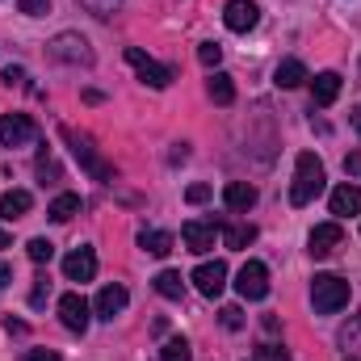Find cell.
Segmentation results:
<instances>
[{
	"mask_svg": "<svg viewBox=\"0 0 361 361\" xmlns=\"http://www.w3.org/2000/svg\"><path fill=\"white\" fill-rule=\"evenodd\" d=\"M63 139L72 143V156L85 164V173H89V177H97V180H114V177H118V173H114V164L97 156V147H92L85 135H76V130H63Z\"/></svg>",
	"mask_w": 361,
	"mask_h": 361,
	"instance_id": "cell-4",
	"label": "cell"
},
{
	"mask_svg": "<svg viewBox=\"0 0 361 361\" xmlns=\"http://www.w3.org/2000/svg\"><path fill=\"white\" fill-rule=\"evenodd\" d=\"M345 361H357V357H345Z\"/></svg>",
	"mask_w": 361,
	"mask_h": 361,
	"instance_id": "cell-43",
	"label": "cell"
},
{
	"mask_svg": "<svg viewBox=\"0 0 361 361\" xmlns=\"http://www.w3.org/2000/svg\"><path fill=\"white\" fill-rule=\"evenodd\" d=\"M47 298H51V281H47V277H38V281H34V290H30V307H42Z\"/></svg>",
	"mask_w": 361,
	"mask_h": 361,
	"instance_id": "cell-33",
	"label": "cell"
},
{
	"mask_svg": "<svg viewBox=\"0 0 361 361\" xmlns=\"http://www.w3.org/2000/svg\"><path fill=\"white\" fill-rule=\"evenodd\" d=\"M38 139V122L30 114H4L0 118V147H25Z\"/></svg>",
	"mask_w": 361,
	"mask_h": 361,
	"instance_id": "cell-6",
	"label": "cell"
},
{
	"mask_svg": "<svg viewBox=\"0 0 361 361\" xmlns=\"http://www.w3.org/2000/svg\"><path fill=\"white\" fill-rule=\"evenodd\" d=\"M169 160H173V164H180V160H189V143H177V147H173V156H169Z\"/></svg>",
	"mask_w": 361,
	"mask_h": 361,
	"instance_id": "cell-39",
	"label": "cell"
},
{
	"mask_svg": "<svg viewBox=\"0 0 361 361\" xmlns=\"http://www.w3.org/2000/svg\"><path fill=\"white\" fill-rule=\"evenodd\" d=\"M38 177H59V169H55V160H51L47 152L38 156Z\"/></svg>",
	"mask_w": 361,
	"mask_h": 361,
	"instance_id": "cell-36",
	"label": "cell"
},
{
	"mask_svg": "<svg viewBox=\"0 0 361 361\" xmlns=\"http://www.w3.org/2000/svg\"><path fill=\"white\" fill-rule=\"evenodd\" d=\"M324 193V164L315 152H302L294 160V185H290V202L294 206H311Z\"/></svg>",
	"mask_w": 361,
	"mask_h": 361,
	"instance_id": "cell-1",
	"label": "cell"
},
{
	"mask_svg": "<svg viewBox=\"0 0 361 361\" xmlns=\"http://www.w3.org/2000/svg\"><path fill=\"white\" fill-rule=\"evenodd\" d=\"M235 290H240V298L261 302V298L269 294V269H265L261 261H248L244 269L235 273Z\"/></svg>",
	"mask_w": 361,
	"mask_h": 361,
	"instance_id": "cell-7",
	"label": "cell"
},
{
	"mask_svg": "<svg viewBox=\"0 0 361 361\" xmlns=\"http://www.w3.org/2000/svg\"><path fill=\"white\" fill-rule=\"evenodd\" d=\"M189 357H193V349H189V341H185V336L164 341V349H160V361H189Z\"/></svg>",
	"mask_w": 361,
	"mask_h": 361,
	"instance_id": "cell-25",
	"label": "cell"
},
{
	"mask_svg": "<svg viewBox=\"0 0 361 361\" xmlns=\"http://www.w3.org/2000/svg\"><path fill=\"white\" fill-rule=\"evenodd\" d=\"M25 252H30V261H34V265H47V261L55 257V244L38 235V240H30V244H25Z\"/></svg>",
	"mask_w": 361,
	"mask_h": 361,
	"instance_id": "cell-27",
	"label": "cell"
},
{
	"mask_svg": "<svg viewBox=\"0 0 361 361\" xmlns=\"http://www.w3.org/2000/svg\"><path fill=\"white\" fill-rule=\"evenodd\" d=\"M0 248H13V240H8V231L0 227Z\"/></svg>",
	"mask_w": 361,
	"mask_h": 361,
	"instance_id": "cell-42",
	"label": "cell"
},
{
	"mask_svg": "<svg viewBox=\"0 0 361 361\" xmlns=\"http://www.w3.org/2000/svg\"><path fill=\"white\" fill-rule=\"evenodd\" d=\"M21 361H59V353H55V349H25Z\"/></svg>",
	"mask_w": 361,
	"mask_h": 361,
	"instance_id": "cell-35",
	"label": "cell"
},
{
	"mask_svg": "<svg viewBox=\"0 0 361 361\" xmlns=\"http://www.w3.org/2000/svg\"><path fill=\"white\" fill-rule=\"evenodd\" d=\"M302 80H311L307 68H302V59H286V63H277V72H273V85H277V89H298Z\"/></svg>",
	"mask_w": 361,
	"mask_h": 361,
	"instance_id": "cell-17",
	"label": "cell"
},
{
	"mask_svg": "<svg viewBox=\"0 0 361 361\" xmlns=\"http://www.w3.org/2000/svg\"><path fill=\"white\" fill-rule=\"evenodd\" d=\"M223 21H227L231 34H248V30L261 21V8H257V0H227Z\"/></svg>",
	"mask_w": 361,
	"mask_h": 361,
	"instance_id": "cell-10",
	"label": "cell"
},
{
	"mask_svg": "<svg viewBox=\"0 0 361 361\" xmlns=\"http://www.w3.org/2000/svg\"><path fill=\"white\" fill-rule=\"evenodd\" d=\"M210 193H214V189L197 180V185H189V189H185V202H193V206H202V202H210Z\"/></svg>",
	"mask_w": 361,
	"mask_h": 361,
	"instance_id": "cell-32",
	"label": "cell"
},
{
	"mask_svg": "<svg viewBox=\"0 0 361 361\" xmlns=\"http://www.w3.org/2000/svg\"><path fill=\"white\" fill-rule=\"evenodd\" d=\"M197 59H202L206 68H219V59H223V47H219V42H202V47H197Z\"/></svg>",
	"mask_w": 361,
	"mask_h": 361,
	"instance_id": "cell-31",
	"label": "cell"
},
{
	"mask_svg": "<svg viewBox=\"0 0 361 361\" xmlns=\"http://www.w3.org/2000/svg\"><path fill=\"white\" fill-rule=\"evenodd\" d=\"M59 319H63L68 332H80V336H85V328H89V302H85L76 290L63 294V298H59Z\"/></svg>",
	"mask_w": 361,
	"mask_h": 361,
	"instance_id": "cell-11",
	"label": "cell"
},
{
	"mask_svg": "<svg viewBox=\"0 0 361 361\" xmlns=\"http://www.w3.org/2000/svg\"><path fill=\"white\" fill-rule=\"evenodd\" d=\"M219 324H223L227 332H240V328H244V311H240V307H223V311H219Z\"/></svg>",
	"mask_w": 361,
	"mask_h": 361,
	"instance_id": "cell-30",
	"label": "cell"
},
{
	"mask_svg": "<svg viewBox=\"0 0 361 361\" xmlns=\"http://www.w3.org/2000/svg\"><path fill=\"white\" fill-rule=\"evenodd\" d=\"M311 97H315V105H332V101L341 97V76H336V72H319V76L311 80Z\"/></svg>",
	"mask_w": 361,
	"mask_h": 361,
	"instance_id": "cell-19",
	"label": "cell"
},
{
	"mask_svg": "<svg viewBox=\"0 0 361 361\" xmlns=\"http://www.w3.org/2000/svg\"><path fill=\"white\" fill-rule=\"evenodd\" d=\"M180 240H185V248L189 252H210L214 248V240H219V223L214 219H189L185 227H180Z\"/></svg>",
	"mask_w": 361,
	"mask_h": 361,
	"instance_id": "cell-8",
	"label": "cell"
},
{
	"mask_svg": "<svg viewBox=\"0 0 361 361\" xmlns=\"http://www.w3.org/2000/svg\"><path fill=\"white\" fill-rule=\"evenodd\" d=\"M17 8L25 17H42V13H51V0H17Z\"/></svg>",
	"mask_w": 361,
	"mask_h": 361,
	"instance_id": "cell-34",
	"label": "cell"
},
{
	"mask_svg": "<svg viewBox=\"0 0 361 361\" xmlns=\"http://www.w3.org/2000/svg\"><path fill=\"white\" fill-rule=\"evenodd\" d=\"M349 122H353V130H357V135H361V105H357V109H353V114H349Z\"/></svg>",
	"mask_w": 361,
	"mask_h": 361,
	"instance_id": "cell-41",
	"label": "cell"
},
{
	"mask_svg": "<svg viewBox=\"0 0 361 361\" xmlns=\"http://www.w3.org/2000/svg\"><path fill=\"white\" fill-rule=\"evenodd\" d=\"M126 63L139 72V80L143 85H152V89H169L173 85V68H164V63H156L147 51H139V47H126Z\"/></svg>",
	"mask_w": 361,
	"mask_h": 361,
	"instance_id": "cell-5",
	"label": "cell"
},
{
	"mask_svg": "<svg viewBox=\"0 0 361 361\" xmlns=\"http://www.w3.org/2000/svg\"><path fill=\"white\" fill-rule=\"evenodd\" d=\"M4 286H13V265L0 261V290H4Z\"/></svg>",
	"mask_w": 361,
	"mask_h": 361,
	"instance_id": "cell-40",
	"label": "cell"
},
{
	"mask_svg": "<svg viewBox=\"0 0 361 361\" xmlns=\"http://www.w3.org/2000/svg\"><path fill=\"white\" fill-rule=\"evenodd\" d=\"M341 240H345V231H341V223H319L315 231H311V257H332L336 248H341Z\"/></svg>",
	"mask_w": 361,
	"mask_h": 361,
	"instance_id": "cell-13",
	"label": "cell"
},
{
	"mask_svg": "<svg viewBox=\"0 0 361 361\" xmlns=\"http://www.w3.org/2000/svg\"><path fill=\"white\" fill-rule=\"evenodd\" d=\"M223 202H227V210L244 214V210H252V206H257V189H252L248 180H231V185L223 189Z\"/></svg>",
	"mask_w": 361,
	"mask_h": 361,
	"instance_id": "cell-16",
	"label": "cell"
},
{
	"mask_svg": "<svg viewBox=\"0 0 361 361\" xmlns=\"http://www.w3.org/2000/svg\"><path fill=\"white\" fill-rule=\"evenodd\" d=\"M47 55L55 59V63H72V68H89L92 59V47L89 38H80V34H72V30H63V34H55L51 42H47Z\"/></svg>",
	"mask_w": 361,
	"mask_h": 361,
	"instance_id": "cell-3",
	"label": "cell"
},
{
	"mask_svg": "<svg viewBox=\"0 0 361 361\" xmlns=\"http://www.w3.org/2000/svg\"><path fill=\"white\" fill-rule=\"evenodd\" d=\"M336 341H341L345 349H361V311L345 324V328H341V336H336Z\"/></svg>",
	"mask_w": 361,
	"mask_h": 361,
	"instance_id": "cell-28",
	"label": "cell"
},
{
	"mask_svg": "<svg viewBox=\"0 0 361 361\" xmlns=\"http://www.w3.org/2000/svg\"><path fill=\"white\" fill-rule=\"evenodd\" d=\"M126 302H130V294H126V286H105V290L97 294V302H92V311H97L101 319H114V315H122V311H126Z\"/></svg>",
	"mask_w": 361,
	"mask_h": 361,
	"instance_id": "cell-14",
	"label": "cell"
},
{
	"mask_svg": "<svg viewBox=\"0 0 361 361\" xmlns=\"http://www.w3.org/2000/svg\"><path fill=\"white\" fill-rule=\"evenodd\" d=\"M139 248H147L152 257H169L173 252V235L169 231H156V227H143L139 231Z\"/></svg>",
	"mask_w": 361,
	"mask_h": 361,
	"instance_id": "cell-21",
	"label": "cell"
},
{
	"mask_svg": "<svg viewBox=\"0 0 361 361\" xmlns=\"http://www.w3.org/2000/svg\"><path fill=\"white\" fill-rule=\"evenodd\" d=\"M63 273H68V281H92V277H97V252H92V248L68 252V257H63Z\"/></svg>",
	"mask_w": 361,
	"mask_h": 361,
	"instance_id": "cell-12",
	"label": "cell"
},
{
	"mask_svg": "<svg viewBox=\"0 0 361 361\" xmlns=\"http://www.w3.org/2000/svg\"><path fill=\"white\" fill-rule=\"evenodd\" d=\"M76 4H80L85 13H92V17H101V21H105V17H114V13L122 8V0H76Z\"/></svg>",
	"mask_w": 361,
	"mask_h": 361,
	"instance_id": "cell-26",
	"label": "cell"
},
{
	"mask_svg": "<svg viewBox=\"0 0 361 361\" xmlns=\"http://www.w3.org/2000/svg\"><path fill=\"white\" fill-rule=\"evenodd\" d=\"M257 361H290V353H286V345H277V341H265V345H257V353H252Z\"/></svg>",
	"mask_w": 361,
	"mask_h": 361,
	"instance_id": "cell-29",
	"label": "cell"
},
{
	"mask_svg": "<svg viewBox=\"0 0 361 361\" xmlns=\"http://www.w3.org/2000/svg\"><path fill=\"white\" fill-rule=\"evenodd\" d=\"M219 227H223L227 248H248V244L257 240V227H252V223H219Z\"/></svg>",
	"mask_w": 361,
	"mask_h": 361,
	"instance_id": "cell-23",
	"label": "cell"
},
{
	"mask_svg": "<svg viewBox=\"0 0 361 361\" xmlns=\"http://www.w3.org/2000/svg\"><path fill=\"white\" fill-rule=\"evenodd\" d=\"M0 80L13 89V85H21V80H25V72H21V68H4V76H0Z\"/></svg>",
	"mask_w": 361,
	"mask_h": 361,
	"instance_id": "cell-37",
	"label": "cell"
},
{
	"mask_svg": "<svg viewBox=\"0 0 361 361\" xmlns=\"http://www.w3.org/2000/svg\"><path fill=\"white\" fill-rule=\"evenodd\" d=\"M206 92H210V101H214V105H231V101H235V85H231V76H227V72H210Z\"/></svg>",
	"mask_w": 361,
	"mask_h": 361,
	"instance_id": "cell-22",
	"label": "cell"
},
{
	"mask_svg": "<svg viewBox=\"0 0 361 361\" xmlns=\"http://www.w3.org/2000/svg\"><path fill=\"white\" fill-rule=\"evenodd\" d=\"M152 286H156V294H160V298H180V294H185V277H180L177 269L156 273V281H152Z\"/></svg>",
	"mask_w": 361,
	"mask_h": 361,
	"instance_id": "cell-24",
	"label": "cell"
},
{
	"mask_svg": "<svg viewBox=\"0 0 361 361\" xmlns=\"http://www.w3.org/2000/svg\"><path fill=\"white\" fill-rule=\"evenodd\" d=\"M345 173H349V177H361V152H353V156L345 160Z\"/></svg>",
	"mask_w": 361,
	"mask_h": 361,
	"instance_id": "cell-38",
	"label": "cell"
},
{
	"mask_svg": "<svg viewBox=\"0 0 361 361\" xmlns=\"http://www.w3.org/2000/svg\"><path fill=\"white\" fill-rule=\"evenodd\" d=\"M80 214V193H59L51 206H47V219L51 223H68V219H76Z\"/></svg>",
	"mask_w": 361,
	"mask_h": 361,
	"instance_id": "cell-20",
	"label": "cell"
},
{
	"mask_svg": "<svg viewBox=\"0 0 361 361\" xmlns=\"http://www.w3.org/2000/svg\"><path fill=\"white\" fill-rule=\"evenodd\" d=\"M193 286H197V294H206V298H219L223 294V286H227V265L223 261H202L193 277H189Z\"/></svg>",
	"mask_w": 361,
	"mask_h": 361,
	"instance_id": "cell-9",
	"label": "cell"
},
{
	"mask_svg": "<svg viewBox=\"0 0 361 361\" xmlns=\"http://www.w3.org/2000/svg\"><path fill=\"white\" fill-rule=\"evenodd\" d=\"M30 206H34V197L25 193V189H8L4 197H0V219H21V214H30Z\"/></svg>",
	"mask_w": 361,
	"mask_h": 361,
	"instance_id": "cell-18",
	"label": "cell"
},
{
	"mask_svg": "<svg viewBox=\"0 0 361 361\" xmlns=\"http://www.w3.org/2000/svg\"><path fill=\"white\" fill-rule=\"evenodd\" d=\"M311 307L319 315H336L341 307H349V281L336 277V273H319L311 281Z\"/></svg>",
	"mask_w": 361,
	"mask_h": 361,
	"instance_id": "cell-2",
	"label": "cell"
},
{
	"mask_svg": "<svg viewBox=\"0 0 361 361\" xmlns=\"http://www.w3.org/2000/svg\"><path fill=\"white\" fill-rule=\"evenodd\" d=\"M328 206H332V214L336 219H349V214H361V189L357 185H336L332 189V197H328Z\"/></svg>",
	"mask_w": 361,
	"mask_h": 361,
	"instance_id": "cell-15",
	"label": "cell"
},
{
	"mask_svg": "<svg viewBox=\"0 0 361 361\" xmlns=\"http://www.w3.org/2000/svg\"><path fill=\"white\" fill-rule=\"evenodd\" d=\"M248 361H257V357H248Z\"/></svg>",
	"mask_w": 361,
	"mask_h": 361,
	"instance_id": "cell-44",
	"label": "cell"
}]
</instances>
